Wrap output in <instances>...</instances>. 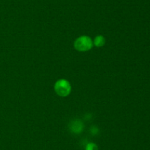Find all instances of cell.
<instances>
[{
    "instance_id": "cell-1",
    "label": "cell",
    "mask_w": 150,
    "mask_h": 150,
    "mask_svg": "<svg viewBox=\"0 0 150 150\" xmlns=\"http://www.w3.org/2000/svg\"><path fill=\"white\" fill-rule=\"evenodd\" d=\"M93 46V42L89 37L83 35L79 37L74 43V47L79 51H86L91 49Z\"/></svg>"
},
{
    "instance_id": "cell-2",
    "label": "cell",
    "mask_w": 150,
    "mask_h": 150,
    "mask_svg": "<svg viewBox=\"0 0 150 150\" xmlns=\"http://www.w3.org/2000/svg\"><path fill=\"white\" fill-rule=\"evenodd\" d=\"M55 91L60 96H67L71 91V86L70 82L66 79H59L54 85Z\"/></svg>"
},
{
    "instance_id": "cell-3",
    "label": "cell",
    "mask_w": 150,
    "mask_h": 150,
    "mask_svg": "<svg viewBox=\"0 0 150 150\" xmlns=\"http://www.w3.org/2000/svg\"><path fill=\"white\" fill-rule=\"evenodd\" d=\"M83 124L80 121H75L72 124L71 128L70 129H72L73 132L75 133H79L80 132H81L83 130Z\"/></svg>"
},
{
    "instance_id": "cell-4",
    "label": "cell",
    "mask_w": 150,
    "mask_h": 150,
    "mask_svg": "<svg viewBox=\"0 0 150 150\" xmlns=\"http://www.w3.org/2000/svg\"><path fill=\"white\" fill-rule=\"evenodd\" d=\"M94 44L97 47H101L105 44V38L102 35H98L94 40Z\"/></svg>"
},
{
    "instance_id": "cell-5",
    "label": "cell",
    "mask_w": 150,
    "mask_h": 150,
    "mask_svg": "<svg viewBox=\"0 0 150 150\" xmlns=\"http://www.w3.org/2000/svg\"><path fill=\"white\" fill-rule=\"evenodd\" d=\"M85 150H98V147L94 143H89V144H86Z\"/></svg>"
}]
</instances>
